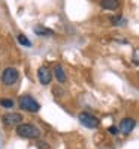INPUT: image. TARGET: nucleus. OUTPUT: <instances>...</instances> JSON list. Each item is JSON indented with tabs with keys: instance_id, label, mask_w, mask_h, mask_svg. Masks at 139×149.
Segmentation results:
<instances>
[{
	"instance_id": "1",
	"label": "nucleus",
	"mask_w": 139,
	"mask_h": 149,
	"mask_svg": "<svg viewBox=\"0 0 139 149\" xmlns=\"http://www.w3.org/2000/svg\"><path fill=\"white\" fill-rule=\"evenodd\" d=\"M16 134L23 139H36L40 136V131L33 124H20L16 127Z\"/></svg>"
},
{
	"instance_id": "2",
	"label": "nucleus",
	"mask_w": 139,
	"mask_h": 149,
	"mask_svg": "<svg viewBox=\"0 0 139 149\" xmlns=\"http://www.w3.org/2000/svg\"><path fill=\"white\" fill-rule=\"evenodd\" d=\"M18 106H20L21 110L30 111V113H36L40 109L39 102L34 100L33 96H30V95H21L20 100H18Z\"/></svg>"
},
{
	"instance_id": "3",
	"label": "nucleus",
	"mask_w": 139,
	"mask_h": 149,
	"mask_svg": "<svg viewBox=\"0 0 139 149\" xmlns=\"http://www.w3.org/2000/svg\"><path fill=\"white\" fill-rule=\"evenodd\" d=\"M18 77H20V74L15 68H6L2 74V83L5 86H12L18 81Z\"/></svg>"
},
{
	"instance_id": "4",
	"label": "nucleus",
	"mask_w": 139,
	"mask_h": 149,
	"mask_svg": "<svg viewBox=\"0 0 139 149\" xmlns=\"http://www.w3.org/2000/svg\"><path fill=\"white\" fill-rule=\"evenodd\" d=\"M78 119H79V122L84 125V127H87V128H97L99 127V120H97V118H94L93 115H90L88 111H81L79 115H78Z\"/></svg>"
},
{
	"instance_id": "5",
	"label": "nucleus",
	"mask_w": 139,
	"mask_h": 149,
	"mask_svg": "<svg viewBox=\"0 0 139 149\" xmlns=\"http://www.w3.org/2000/svg\"><path fill=\"white\" fill-rule=\"evenodd\" d=\"M135 125H136V120H135V119H132V118H124L123 120L120 122V125L117 127V130H118V133L127 136V134H130V133L135 130Z\"/></svg>"
},
{
	"instance_id": "6",
	"label": "nucleus",
	"mask_w": 139,
	"mask_h": 149,
	"mask_svg": "<svg viewBox=\"0 0 139 149\" xmlns=\"http://www.w3.org/2000/svg\"><path fill=\"white\" fill-rule=\"evenodd\" d=\"M3 124L6 127H16L23 124V116L20 113H6L3 115Z\"/></svg>"
},
{
	"instance_id": "7",
	"label": "nucleus",
	"mask_w": 139,
	"mask_h": 149,
	"mask_svg": "<svg viewBox=\"0 0 139 149\" xmlns=\"http://www.w3.org/2000/svg\"><path fill=\"white\" fill-rule=\"evenodd\" d=\"M38 78H39L40 84L47 86V84L51 83V80H53V72H51V69L48 66H40L38 69Z\"/></svg>"
},
{
	"instance_id": "8",
	"label": "nucleus",
	"mask_w": 139,
	"mask_h": 149,
	"mask_svg": "<svg viewBox=\"0 0 139 149\" xmlns=\"http://www.w3.org/2000/svg\"><path fill=\"white\" fill-rule=\"evenodd\" d=\"M100 6L108 11H115L120 6V0H100Z\"/></svg>"
},
{
	"instance_id": "9",
	"label": "nucleus",
	"mask_w": 139,
	"mask_h": 149,
	"mask_svg": "<svg viewBox=\"0 0 139 149\" xmlns=\"http://www.w3.org/2000/svg\"><path fill=\"white\" fill-rule=\"evenodd\" d=\"M54 77H55V80L58 83H64L66 81V74H64L63 66H60V65H55L54 66Z\"/></svg>"
},
{
	"instance_id": "10",
	"label": "nucleus",
	"mask_w": 139,
	"mask_h": 149,
	"mask_svg": "<svg viewBox=\"0 0 139 149\" xmlns=\"http://www.w3.org/2000/svg\"><path fill=\"white\" fill-rule=\"evenodd\" d=\"M34 33L39 35V36H51V35H54L53 30L47 29V27H36V29H34Z\"/></svg>"
},
{
	"instance_id": "11",
	"label": "nucleus",
	"mask_w": 139,
	"mask_h": 149,
	"mask_svg": "<svg viewBox=\"0 0 139 149\" xmlns=\"http://www.w3.org/2000/svg\"><path fill=\"white\" fill-rule=\"evenodd\" d=\"M0 106L5 107V109H12L15 106V102L12 100H9V98H2L0 100Z\"/></svg>"
},
{
	"instance_id": "12",
	"label": "nucleus",
	"mask_w": 139,
	"mask_h": 149,
	"mask_svg": "<svg viewBox=\"0 0 139 149\" xmlns=\"http://www.w3.org/2000/svg\"><path fill=\"white\" fill-rule=\"evenodd\" d=\"M18 41L21 45H25V47H31V42L27 36H24V35H18Z\"/></svg>"
},
{
	"instance_id": "13",
	"label": "nucleus",
	"mask_w": 139,
	"mask_h": 149,
	"mask_svg": "<svg viewBox=\"0 0 139 149\" xmlns=\"http://www.w3.org/2000/svg\"><path fill=\"white\" fill-rule=\"evenodd\" d=\"M126 21L123 20V17H114V20H112V24L114 26H118V24H124Z\"/></svg>"
},
{
	"instance_id": "14",
	"label": "nucleus",
	"mask_w": 139,
	"mask_h": 149,
	"mask_svg": "<svg viewBox=\"0 0 139 149\" xmlns=\"http://www.w3.org/2000/svg\"><path fill=\"white\" fill-rule=\"evenodd\" d=\"M109 133H111V134H117V133H118L117 127H111V128H109Z\"/></svg>"
}]
</instances>
